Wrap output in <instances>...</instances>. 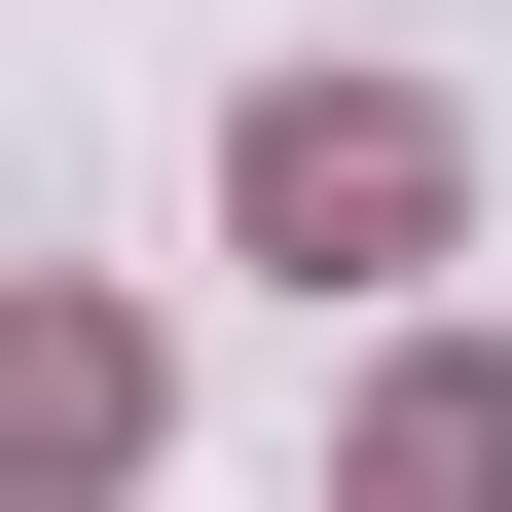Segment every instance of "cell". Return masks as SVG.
I'll return each mask as SVG.
<instances>
[{"label":"cell","instance_id":"cell-1","mask_svg":"<svg viewBox=\"0 0 512 512\" xmlns=\"http://www.w3.org/2000/svg\"><path fill=\"white\" fill-rule=\"evenodd\" d=\"M403 220H439V110H256V256L293 293H366Z\"/></svg>","mask_w":512,"mask_h":512},{"label":"cell","instance_id":"cell-2","mask_svg":"<svg viewBox=\"0 0 512 512\" xmlns=\"http://www.w3.org/2000/svg\"><path fill=\"white\" fill-rule=\"evenodd\" d=\"M0 439L74 476V439H147V366H110V330H37V293H0Z\"/></svg>","mask_w":512,"mask_h":512}]
</instances>
